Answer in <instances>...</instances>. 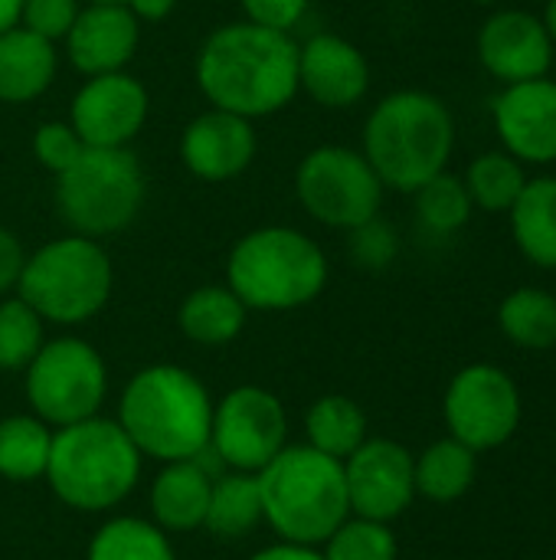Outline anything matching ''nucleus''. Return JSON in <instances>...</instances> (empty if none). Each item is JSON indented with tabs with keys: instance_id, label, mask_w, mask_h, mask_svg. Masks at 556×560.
<instances>
[{
	"instance_id": "nucleus-40",
	"label": "nucleus",
	"mask_w": 556,
	"mask_h": 560,
	"mask_svg": "<svg viewBox=\"0 0 556 560\" xmlns=\"http://www.w3.org/2000/svg\"><path fill=\"white\" fill-rule=\"evenodd\" d=\"M128 10L138 16V23H161L177 10V0H128Z\"/></svg>"
},
{
	"instance_id": "nucleus-30",
	"label": "nucleus",
	"mask_w": 556,
	"mask_h": 560,
	"mask_svg": "<svg viewBox=\"0 0 556 560\" xmlns=\"http://www.w3.org/2000/svg\"><path fill=\"white\" fill-rule=\"evenodd\" d=\"M462 180H465V190H469L475 210L508 213L514 207V200L521 197L528 174L518 158H511L508 151L498 148V151H485V154L472 158Z\"/></svg>"
},
{
	"instance_id": "nucleus-3",
	"label": "nucleus",
	"mask_w": 556,
	"mask_h": 560,
	"mask_svg": "<svg viewBox=\"0 0 556 560\" xmlns=\"http://www.w3.org/2000/svg\"><path fill=\"white\" fill-rule=\"evenodd\" d=\"M115 420L144 459L180 463L210 446L213 397L193 371L147 364L125 384Z\"/></svg>"
},
{
	"instance_id": "nucleus-38",
	"label": "nucleus",
	"mask_w": 556,
	"mask_h": 560,
	"mask_svg": "<svg viewBox=\"0 0 556 560\" xmlns=\"http://www.w3.org/2000/svg\"><path fill=\"white\" fill-rule=\"evenodd\" d=\"M23 262H26V249H23L20 236L13 230L0 226V299L16 292Z\"/></svg>"
},
{
	"instance_id": "nucleus-37",
	"label": "nucleus",
	"mask_w": 556,
	"mask_h": 560,
	"mask_svg": "<svg viewBox=\"0 0 556 560\" xmlns=\"http://www.w3.org/2000/svg\"><path fill=\"white\" fill-rule=\"evenodd\" d=\"M239 3H242V13L249 23H259V26H269L279 33H292L305 20L311 0H239Z\"/></svg>"
},
{
	"instance_id": "nucleus-39",
	"label": "nucleus",
	"mask_w": 556,
	"mask_h": 560,
	"mask_svg": "<svg viewBox=\"0 0 556 560\" xmlns=\"http://www.w3.org/2000/svg\"><path fill=\"white\" fill-rule=\"evenodd\" d=\"M249 560H324V555H321V548H315V545L275 541V545L256 551Z\"/></svg>"
},
{
	"instance_id": "nucleus-41",
	"label": "nucleus",
	"mask_w": 556,
	"mask_h": 560,
	"mask_svg": "<svg viewBox=\"0 0 556 560\" xmlns=\"http://www.w3.org/2000/svg\"><path fill=\"white\" fill-rule=\"evenodd\" d=\"M20 7L23 0H0V33L20 23Z\"/></svg>"
},
{
	"instance_id": "nucleus-23",
	"label": "nucleus",
	"mask_w": 556,
	"mask_h": 560,
	"mask_svg": "<svg viewBox=\"0 0 556 560\" xmlns=\"http://www.w3.org/2000/svg\"><path fill=\"white\" fill-rule=\"evenodd\" d=\"M249 308L239 295L223 285H197L177 308V328L187 341L200 348H223L236 341L246 328Z\"/></svg>"
},
{
	"instance_id": "nucleus-11",
	"label": "nucleus",
	"mask_w": 556,
	"mask_h": 560,
	"mask_svg": "<svg viewBox=\"0 0 556 560\" xmlns=\"http://www.w3.org/2000/svg\"><path fill=\"white\" fill-rule=\"evenodd\" d=\"M288 446L285 404L256 384L233 387L213 404L210 450L229 472H262Z\"/></svg>"
},
{
	"instance_id": "nucleus-35",
	"label": "nucleus",
	"mask_w": 556,
	"mask_h": 560,
	"mask_svg": "<svg viewBox=\"0 0 556 560\" xmlns=\"http://www.w3.org/2000/svg\"><path fill=\"white\" fill-rule=\"evenodd\" d=\"M347 249H351V259L360 269L380 272V269H387L397 259L400 236H397L393 223H387L383 217H374V220L347 230Z\"/></svg>"
},
{
	"instance_id": "nucleus-19",
	"label": "nucleus",
	"mask_w": 556,
	"mask_h": 560,
	"mask_svg": "<svg viewBox=\"0 0 556 560\" xmlns=\"http://www.w3.org/2000/svg\"><path fill=\"white\" fill-rule=\"evenodd\" d=\"M62 46L72 69L85 79L121 72L141 46V23L128 3H82Z\"/></svg>"
},
{
	"instance_id": "nucleus-25",
	"label": "nucleus",
	"mask_w": 556,
	"mask_h": 560,
	"mask_svg": "<svg viewBox=\"0 0 556 560\" xmlns=\"http://www.w3.org/2000/svg\"><path fill=\"white\" fill-rule=\"evenodd\" d=\"M367 413L357 400L344 394L318 397L305 413V443L331 459H347L357 446H364L367 433Z\"/></svg>"
},
{
	"instance_id": "nucleus-36",
	"label": "nucleus",
	"mask_w": 556,
	"mask_h": 560,
	"mask_svg": "<svg viewBox=\"0 0 556 560\" xmlns=\"http://www.w3.org/2000/svg\"><path fill=\"white\" fill-rule=\"evenodd\" d=\"M79 10H82V0H23L20 26H26L29 33L43 36L49 43H62L75 23Z\"/></svg>"
},
{
	"instance_id": "nucleus-13",
	"label": "nucleus",
	"mask_w": 556,
	"mask_h": 560,
	"mask_svg": "<svg viewBox=\"0 0 556 560\" xmlns=\"http://www.w3.org/2000/svg\"><path fill=\"white\" fill-rule=\"evenodd\" d=\"M351 515L370 522H397L416 499V456L383 436H367L344 459Z\"/></svg>"
},
{
	"instance_id": "nucleus-24",
	"label": "nucleus",
	"mask_w": 556,
	"mask_h": 560,
	"mask_svg": "<svg viewBox=\"0 0 556 560\" xmlns=\"http://www.w3.org/2000/svg\"><path fill=\"white\" fill-rule=\"evenodd\" d=\"M262 525V495L256 472H220L210 489L203 528L220 541H239Z\"/></svg>"
},
{
	"instance_id": "nucleus-44",
	"label": "nucleus",
	"mask_w": 556,
	"mask_h": 560,
	"mask_svg": "<svg viewBox=\"0 0 556 560\" xmlns=\"http://www.w3.org/2000/svg\"><path fill=\"white\" fill-rule=\"evenodd\" d=\"M472 3H492V0H472Z\"/></svg>"
},
{
	"instance_id": "nucleus-10",
	"label": "nucleus",
	"mask_w": 556,
	"mask_h": 560,
	"mask_svg": "<svg viewBox=\"0 0 556 560\" xmlns=\"http://www.w3.org/2000/svg\"><path fill=\"white\" fill-rule=\"evenodd\" d=\"M383 190L387 187L364 151L347 144H318L295 171V197L301 210L315 223L344 233L380 217Z\"/></svg>"
},
{
	"instance_id": "nucleus-33",
	"label": "nucleus",
	"mask_w": 556,
	"mask_h": 560,
	"mask_svg": "<svg viewBox=\"0 0 556 560\" xmlns=\"http://www.w3.org/2000/svg\"><path fill=\"white\" fill-rule=\"evenodd\" d=\"M324 560H397L400 545L387 522L370 518H344L334 535L321 545Z\"/></svg>"
},
{
	"instance_id": "nucleus-8",
	"label": "nucleus",
	"mask_w": 556,
	"mask_h": 560,
	"mask_svg": "<svg viewBox=\"0 0 556 560\" xmlns=\"http://www.w3.org/2000/svg\"><path fill=\"white\" fill-rule=\"evenodd\" d=\"M144 194L147 177L131 148H85L82 158L56 177V210L62 223L92 240L128 230L144 207Z\"/></svg>"
},
{
	"instance_id": "nucleus-17",
	"label": "nucleus",
	"mask_w": 556,
	"mask_h": 560,
	"mask_svg": "<svg viewBox=\"0 0 556 560\" xmlns=\"http://www.w3.org/2000/svg\"><path fill=\"white\" fill-rule=\"evenodd\" d=\"M259 151L256 125L242 115L206 108L187 128L180 131V161L184 167L206 180V184H226L249 171Z\"/></svg>"
},
{
	"instance_id": "nucleus-18",
	"label": "nucleus",
	"mask_w": 556,
	"mask_h": 560,
	"mask_svg": "<svg viewBox=\"0 0 556 560\" xmlns=\"http://www.w3.org/2000/svg\"><path fill=\"white\" fill-rule=\"evenodd\" d=\"M298 92L321 108L341 112L370 92V62L364 49L338 33H315L298 43Z\"/></svg>"
},
{
	"instance_id": "nucleus-4",
	"label": "nucleus",
	"mask_w": 556,
	"mask_h": 560,
	"mask_svg": "<svg viewBox=\"0 0 556 560\" xmlns=\"http://www.w3.org/2000/svg\"><path fill=\"white\" fill-rule=\"evenodd\" d=\"M262 522L279 541L321 548L334 528L351 518L344 463L318 453L308 443H288L262 472Z\"/></svg>"
},
{
	"instance_id": "nucleus-1",
	"label": "nucleus",
	"mask_w": 556,
	"mask_h": 560,
	"mask_svg": "<svg viewBox=\"0 0 556 560\" xmlns=\"http://www.w3.org/2000/svg\"><path fill=\"white\" fill-rule=\"evenodd\" d=\"M193 75L213 108L269 118L298 95V43L249 20L223 23L197 49Z\"/></svg>"
},
{
	"instance_id": "nucleus-29",
	"label": "nucleus",
	"mask_w": 556,
	"mask_h": 560,
	"mask_svg": "<svg viewBox=\"0 0 556 560\" xmlns=\"http://www.w3.org/2000/svg\"><path fill=\"white\" fill-rule=\"evenodd\" d=\"M85 560H177L167 532L151 518L115 515L88 541Z\"/></svg>"
},
{
	"instance_id": "nucleus-28",
	"label": "nucleus",
	"mask_w": 556,
	"mask_h": 560,
	"mask_svg": "<svg viewBox=\"0 0 556 560\" xmlns=\"http://www.w3.org/2000/svg\"><path fill=\"white\" fill-rule=\"evenodd\" d=\"M52 427L36 413H13L0 420V479L33 482L46 476Z\"/></svg>"
},
{
	"instance_id": "nucleus-9",
	"label": "nucleus",
	"mask_w": 556,
	"mask_h": 560,
	"mask_svg": "<svg viewBox=\"0 0 556 560\" xmlns=\"http://www.w3.org/2000/svg\"><path fill=\"white\" fill-rule=\"evenodd\" d=\"M26 400L33 413L52 430L98 417L108 397V364L95 345L59 335L43 341L39 354L26 364Z\"/></svg>"
},
{
	"instance_id": "nucleus-34",
	"label": "nucleus",
	"mask_w": 556,
	"mask_h": 560,
	"mask_svg": "<svg viewBox=\"0 0 556 560\" xmlns=\"http://www.w3.org/2000/svg\"><path fill=\"white\" fill-rule=\"evenodd\" d=\"M82 151H85V144H82V138L75 135V128L69 125V118H66V121L49 118V121H43V125L33 131V158H36L39 167L49 171L52 177L66 174V171L82 158Z\"/></svg>"
},
{
	"instance_id": "nucleus-7",
	"label": "nucleus",
	"mask_w": 556,
	"mask_h": 560,
	"mask_svg": "<svg viewBox=\"0 0 556 560\" xmlns=\"http://www.w3.org/2000/svg\"><path fill=\"white\" fill-rule=\"evenodd\" d=\"M115 269L102 246L92 236H59L33 249L23 262L16 295L49 325H85L111 299Z\"/></svg>"
},
{
	"instance_id": "nucleus-26",
	"label": "nucleus",
	"mask_w": 556,
	"mask_h": 560,
	"mask_svg": "<svg viewBox=\"0 0 556 560\" xmlns=\"http://www.w3.org/2000/svg\"><path fill=\"white\" fill-rule=\"evenodd\" d=\"M478 476V453L446 436L416 456V495L449 505L459 502Z\"/></svg>"
},
{
	"instance_id": "nucleus-6",
	"label": "nucleus",
	"mask_w": 556,
	"mask_h": 560,
	"mask_svg": "<svg viewBox=\"0 0 556 560\" xmlns=\"http://www.w3.org/2000/svg\"><path fill=\"white\" fill-rule=\"evenodd\" d=\"M144 456L118 420L88 417L52 433L46 482L72 512H111L141 482Z\"/></svg>"
},
{
	"instance_id": "nucleus-31",
	"label": "nucleus",
	"mask_w": 556,
	"mask_h": 560,
	"mask_svg": "<svg viewBox=\"0 0 556 560\" xmlns=\"http://www.w3.org/2000/svg\"><path fill=\"white\" fill-rule=\"evenodd\" d=\"M416 197V217L419 223L436 233V236H452L462 226H469L475 203L465 190V180L452 171L436 174L433 180H426L419 190H413Z\"/></svg>"
},
{
	"instance_id": "nucleus-27",
	"label": "nucleus",
	"mask_w": 556,
	"mask_h": 560,
	"mask_svg": "<svg viewBox=\"0 0 556 560\" xmlns=\"http://www.w3.org/2000/svg\"><path fill=\"white\" fill-rule=\"evenodd\" d=\"M501 335L528 351L556 348V295L537 285L514 289L498 305Z\"/></svg>"
},
{
	"instance_id": "nucleus-2",
	"label": "nucleus",
	"mask_w": 556,
	"mask_h": 560,
	"mask_svg": "<svg viewBox=\"0 0 556 560\" xmlns=\"http://www.w3.org/2000/svg\"><path fill=\"white\" fill-rule=\"evenodd\" d=\"M360 151L387 190L413 194L449 171L456 151L452 108L436 92L397 89L370 108Z\"/></svg>"
},
{
	"instance_id": "nucleus-14",
	"label": "nucleus",
	"mask_w": 556,
	"mask_h": 560,
	"mask_svg": "<svg viewBox=\"0 0 556 560\" xmlns=\"http://www.w3.org/2000/svg\"><path fill=\"white\" fill-rule=\"evenodd\" d=\"M147 89L128 69L88 75L69 102V125L85 148H128L147 121Z\"/></svg>"
},
{
	"instance_id": "nucleus-42",
	"label": "nucleus",
	"mask_w": 556,
	"mask_h": 560,
	"mask_svg": "<svg viewBox=\"0 0 556 560\" xmlns=\"http://www.w3.org/2000/svg\"><path fill=\"white\" fill-rule=\"evenodd\" d=\"M544 26H547V33H551V39H554L556 46V0H547V7H544Z\"/></svg>"
},
{
	"instance_id": "nucleus-15",
	"label": "nucleus",
	"mask_w": 556,
	"mask_h": 560,
	"mask_svg": "<svg viewBox=\"0 0 556 560\" xmlns=\"http://www.w3.org/2000/svg\"><path fill=\"white\" fill-rule=\"evenodd\" d=\"M475 52L492 79H498L501 85H514L551 75L556 46L541 13L505 7L488 13V20L478 26Z\"/></svg>"
},
{
	"instance_id": "nucleus-43",
	"label": "nucleus",
	"mask_w": 556,
	"mask_h": 560,
	"mask_svg": "<svg viewBox=\"0 0 556 560\" xmlns=\"http://www.w3.org/2000/svg\"><path fill=\"white\" fill-rule=\"evenodd\" d=\"M82 3H128V0H82Z\"/></svg>"
},
{
	"instance_id": "nucleus-5",
	"label": "nucleus",
	"mask_w": 556,
	"mask_h": 560,
	"mask_svg": "<svg viewBox=\"0 0 556 560\" xmlns=\"http://www.w3.org/2000/svg\"><path fill=\"white\" fill-rule=\"evenodd\" d=\"M331 266L318 240L295 226H259L226 256V285L249 312H295L328 285Z\"/></svg>"
},
{
	"instance_id": "nucleus-12",
	"label": "nucleus",
	"mask_w": 556,
	"mask_h": 560,
	"mask_svg": "<svg viewBox=\"0 0 556 560\" xmlns=\"http://www.w3.org/2000/svg\"><path fill=\"white\" fill-rule=\"evenodd\" d=\"M521 413V390L498 364H469L446 387L442 417L449 436L475 453L505 446L518 433Z\"/></svg>"
},
{
	"instance_id": "nucleus-21",
	"label": "nucleus",
	"mask_w": 556,
	"mask_h": 560,
	"mask_svg": "<svg viewBox=\"0 0 556 560\" xmlns=\"http://www.w3.org/2000/svg\"><path fill=\"white\" fill-rule=\"evenodd\" d=\"M59 72L56 43L29 33L26 26H10L0 33V102L26 105L39 98Z\"/></svg>"
},
{
	"instance_id": "nucleus-32",
	"label": "nucleus",
	"mask_w": 556,
	"mask_h": 560,
	"mask_svg": "<svg viewBox=\"0 0 556 560\" xmlns=\"http://www.w3.org/2000/svg\"><path fill=\"white\" fill-rule=\"evenodd\" d=\"M46 341V322L20 299H0V371H26Z\"/></svg>"
},
{
	"instance_id": "nucleus-20",
	"label": "nucleus",
	"mask_w": 556,
	"mask_h": 560,
	"mask_svg": "<svg viewBox=\"0 0 556 560\" xmlns=\"http://www.w3.org/2000/svg\"><path fill=\"white\" fill-rule=\"evenodd\" d=\"M213 479L216 476L206 472L197 459L161 463V472L147 489L151 522L167 535H187L203 528Z\"/></svg>"
},
{
	"instance_id": "nucleus-16",
	"label": "nucleus",
	"mask_w": 556,
	"mask_h": 560,
	"mask_svg": "<svg viewBox=\"0 0 556 560\" xmlns=\"http://www.w3.org/2000/svg\"><path fill=\"white\" fill-rule=\"evenodd\" d=\"M492 125L498 131L501 151L521 164H554L556 161V79L541 75L514 85H501L492 98Z\"/></svg>"
},
{
	"instance_id": "nucleus-22",
	"label": "nucleus",
	"mask_w": 556,
	"mask_h": 560,
	"mask_svg": "<svg viewBox=\"0 0 556 560\" xmlns=\"http://www.w3.org/2000/svg\"><path fill=\"white\" fill-rule=\"evenodd\" d=\"M511 217V236L518 253L537 266L556 269V174L528 177L521 197L508 210Z\"/></svg>"
}]
</instances>
